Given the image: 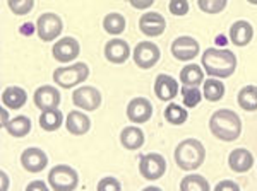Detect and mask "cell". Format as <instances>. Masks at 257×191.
Masks as SVG:
<instances>
[{"label":"cell","mask_w":257,"mask_h":191,"mask_svg":"<svg viewBox=\"0 0 257 191\" xmlns=\"http://www.w3.org/2000/svg\"><path fill=\"white\" fill-rule=\"evenodd\" d=\"M202 68L211 77L226 78L237 68V56L230 50L208 48L202 53Z\"/></svg>","instance_id":"obj_1"},{"label":"cell","mask_w":257,"mask_h":191,"mask_svg":"<svg viewBox=\"0 0 257 191\" xmlns=\"http://www.w3.org/2000/svg\"><path fill=\"white\" fill-rule=\"evenodd\" d=\"M211 134L223 142H233L242 134V120L231 110H218L209 120Z\"/></svg>","instance_id":"obj_2"},{"label":"cell","mask_w":257,"mask_h":191,"mask_svg":"<svg viewBox=\"0 0 257 191\" xmlns=\"http://www.w3.org/2000/svg\"><path fill=\"white\" fill-rule=\"evenodd\" d=\"M173 157H175V162L180 169H184V171H194L206 159L204 145L196 138H187L177 145Z\"/></svg>","instance_id":"obj_3"},{"label":"cell","mask_w":257,"mask_h":191,"mask_svg":"<svg viewBox=\"0 0 257 191\" xmlns=\"http://www.w3.org/2000/svg\"><path fill=\"white\" fill-rule=\"evenodd\" d=\"M48 184L55 191H72L79 184V176L70 166L59 164L48 172Z\"/></svg>","instance_id":"obj_4"},{"label":"cell","mask_w":257,"mask_h":191,"mask_svg":"<svg viewBox=\"0 0 257 191\" xmlns=\"http://www.w3.org/2000/svg\"><path fill=\"white\" fill-rule=\"evenodd\" d=\"M89 76V68L86 64H74L70 67H60L53 72V82H57L64 89H70V87L84 82Z\"/></svg>","instance_id":"obj_5"},{"label":"cell","mask_w":257,"mask_h":191,"mask_svg":"<svg viewBox=\"0 0 257 191\" xmlns=\"http://www.w3.org/2000/svg\"><path fill=\"white\" fill-rule=\"evenodd\" d=\"M64 24L62 19L53 12H47V14H41L36 22V32H38V38L41 41H53L60 36Z\"/></svg>","instance_id":"obj_6"},{"label":"cell","mask_w":257,"mask_h":191,"mask_svg":"<svg viewBox=\"0 0 257 191\" xmlns=\"http://www.w3.org/2000/svg\"><path fill=\"white\" fill-rule=\"evenodd\" d=\"M167 171V160L160 154H146L139 160V172L149 181L160 180Z\"/></svg>","instance_id":"obj_7"},{"label":"cell","mask_w":257,"mask_h":191,"mask_svg":"<svg viewBox=\"0 0 257 191\" xmlns=\"http://www.w3.org/2000/svg\"><path fill=\"white\" fill-rule=\"evenodd\" d=\"M160 48L151 41H141L134 48V62L139 68H153L160 60Z\"/></svg>","instance_id":"obj_8"},{"label":"cell","mask_w":257,"mask_h":191,"mask_svg":"<svg viewBox=\"0 0 257 191\" xmlns=\"http://www.w3.org/2000/svg\"><path fill=\"white\" fill-rule=\"evenodd\" d=\"M72 101H74V104L77 108H81V110L94 111V110H98L99 104H101V94H99V90L96 87L82 86L79 89L74 90Z\"/></svg>","instance_id":"obj_9"},{"label":"cell","mask_w":257,"mask_h":191,"mask_svg":"<svg viewBox=\"0 0 257 191\" xmlns=\"http://www.w3.org/2000/svg\"><path fill=\"white\" fill-rule=\"evenodd\" d=\"M79 52H81L79 43H77L74 38H70V36L57 41L52 50L53 58H55L57 62H60V64H69V62L76 60L77 55H79Z\"/></svg>","instance_id":"obj_10"},{"label":"cell","mask_w":257,"mask_h":191,"mask_svg":"<svg viewBox=\"0 0 257 191\" xmlns=\"http://www.w3.org/2000/svg\"><path fill=\"white\" fill-rule=\"evenodd\" d=\"M199 43L190 36H180L172 43V55L180 62H189L199 55Z\"/></svg>","instance_id":"obj_11"},{"label":"cell","mask_w":257,"mask_h":191,"mask_svg":"<svg viewBox=\"0 0 257 191\" xmlns=\"http://www.w3.org/2000/svg\"><path fill=\"white\" fill-rule=\"evenodd\" d=\"M21 164L30 172H41L48 164V157L41 148L30 147L21 154Z\"/></svg>","instance_id":"obj_12"},{"label":"cell","mask_w":257,"mask_h":191,"mask_svg":"<svg viewBox=\"0 0 257 191\" xmlns=\"http://www.w3.org/2000/svg\"><path fill=\"white\" fill-rule=\"evenodd\" d=\"M139 28L149 38H156V36L163 34L165 28H167V20L158 12H148V14L141 16Z\"/></svg>","instance_id":"obj_13"},{"label":"cell","mask_w":257,"mask_h":191,"mask_svg":"<svg viewBox=\"0 0 257 191\" xmlns=\"http://www.w3.org/2000/svg\"><path fill=\"white\" fill-rule=\"evenodd\" d=\"M153 116V104L146 98H134L127 106V118L132 123H146Z\"/></svg>","instance_id":"obj_14"},{"label":"cell","mask_w":257,"mask_h":191,"mask_svg":"<svg viewBox=\"0 0 257 191\" xmlns=\"http://www.w3.org/2000/svg\"><path fill=\"white\" fill-rule=\"evenodd\" d=\"M35 104L41 111L55 110L60 104V92L52 86H41L35 92Z\"/></svg>","instance_id":"obj_15"},{"label":"cell","mask_w":257,"mask_h":191,"mask_svg":"<svg viewBox=\"0 0 257 191\" xmlns=\"http://www.w3.org/2000/svg\"><path fill=\"white\" fill-rule=\"evenodd\" d=\"M178 92V84L173 77L167 76V74H161L156 77L155 82V94L160 101H172Z\"/></svg>","instance_id":"obj_16"},{"label":"cell","mask_w":257,"mask_h":191,"mask_svg":"<svg viewBox=\"0 0 257 191\" xmlns=\"http://www.w3.org/2000/svg\"><path fill=\"white\" fill-rule=\"evenodd\" d=\"M105 56L111 64H123L131 56V46L127 44V41L110 40L105 46Z\"/></svg>","instance_id":"obj_17"},{"label":"cell","mask_w":257,"mask_h":191,"mask_svg":"<svg viewBox=\"0 0 257 191\" xmlns=\"http://www.w3.org/2000/svg\"><path fill=\"white\" fill-rule=\"evenodd\" d=\"M254 36V28L247 20H237L230 28V40L235 46H247Z\"/></svg>","instance_id":"obj_18"},{"label":"cell","mask_w":257,"mask_h":191,"mask_svg":"<svg viewBox=\"0 0 257 191\" xmlns=\"http://www.w3.org/2000/svg\"><path fill=\"white\" fill-rule=\"evenodd\" d=\"M65 126H67L69 134L72 135H84L91 128V120L88 114L81 113V111H70L65 120Z\"/></svg>","instance_id":"obj_19"},{"label":"cell","mask_w":257,"mask_h":191,"mask_svg":"<svg viewBox=\"0 0 257 191\" xmlns=\"http://www.w3.org/2000/svg\"><path fill=\"white\" fill-rule=\"evenodd\" d=\"M228 164H230L231 171L235 172H247L248 169L254 166V157L245 148H235L228 157Z\"/></svg>","instance_id":"obj_20"},{"label":"cell","mask_w":257,"mask_h":191,"mask_svg":"<svg viewBox=\"0 0 257 191\" xmlns=\"http://www.w3.org/2000/svg\"><path fill=\"white\" fill-rule=\"evenodd\" d=\"M120 142L128 150H138L144 145V134L138 126H127L120 134Z\"/></svg>","instance_id":"obj_21"},{"label":"cell","mask_w":257,"mask_h":191,"mask_svg":"<svg viewBox=\"0 0 257 191\" xmlns=\"http://www.w3.org/2000/svg\"><path fill=\"white\" fill-rule=\"evenodd\" d=\"M26 90L21 89V87H7L6 90L2 92V102L4 106L11 108V110H19V108H23L24 104H26Z\"/></svg>","instance_id":"obj_22"},{"label":"cell","mask_w":257,"mask_h":191,"mask_svg":"<svg viewBox=\"0 0 257 191\" xmlns=\"http://www.w3.org/2000/svg\"><path fill=\"white\" fill-rule=\"evenodd\" d=\"M180 80L184 82V86L189 87H197L204 82V74L202 68L196 64H190L187 67H184L180 70Z\"/></svg>","instance_id":"obj_23"},{"label":"cell","mask_w":257,"mask_h":191,"mask_svg":"<svg viewBox=\"0 0 257 191\" xmlns=\"http://www.w3.org/2000/svg\"><path fill=\"white\" fill-rule=\"evenodd\" d=\"M62 123H64V114H62V111H59L57 108L55 110L43 111L40 116V126L47 132L59 130V128L62 126Z\"/></svg>","instance_id":"obj_24"},{"label":"cell","mask_w":257,"mask_h":191,"mask_svg":"<svg viewBox=\"0 0 257 191\" xmlns=\"http://www.w3.org/2000/svg\"><path fill=\"white\" fill-rule=\"evenodd\" d=\"M7 132L12 136H26L31 132V120L28 116H16L14 120H11L9 124H7Z\"/></svg>","instance_id":"obj_25"},{"label":"cell","mask_w":257,"mask_h":191,"mask_svg":"<svg viewBox=\"0 0 257 191\" xmlns=\"http://www.w3.org/2000/svg\"><path fill=\"white\" fill-rule=\"evenodd\" d=\"M238 104L245 111H257V86H247L240 90Z\"/></svg>","instance_id":"obj_26"},{"label":"cell","mask_w":257,"mask_h":191,"mask_svg":"<svg viewBox=\"0 0 257 191\" xmlns=\"http://www.w3.org/2000/svg\"><path fill=\"white\" fill-rule=\"evenodd\" d=\"M103 28L108 34H120L125 29V18L118 12H111L103 19Z\"/></svg>","instance_id":"obj_27"},{"label":"cell","mask_w":257,"mask_h":191,"mask_svg":"<svg viewBox=\"0 0 257 191\" xmlns=\"http://www.w3.org/2000/svg\"><path fill=\"white\" fill-rule=\"evenodd\" d=\"M202 94H204V98L208 99V101L216 102L223 98V94H225V86L219 80H216V78H209V80H204Z\"/></svg>","instance_id":"obj_28"},{"label":"cell","mask_w":257,"mask_h":191,"mask_svg":"<svg viewBox=\"0 0 257 191\" xmlns=\"http://www.w3.org/2000/svg\"><path fill=\"white\" fill-rule=\"evenodd\" d=\"M182 191H209V182L199 174H192V176L184 178L180 182Z\"/></svg>","instance_id":"obj_29"},{"label":"cell","mask_w":257,"mask_h":191,"mask_svg":"<svg viewBox=\"0 0 257 191\" xmlns=\"http://www.w3.org/2000/svg\"><path fill=\"white\" fill-rule=\"evenodd\" d=\"M187 118H189L187 110H184V108L178 104H168L167 110H165V120L172 124H182L187 122Z\"/></svg>","instance_id":"obj_30"},{"label":"cell","mask_w":257,"mask_h":191,"mask_svg":"<svg viewBox=\"0 0 257 191\" xmlns=\"http://www.w3.org/2000/svg\"><path fill=\"white\" fill-rule=\"evenodd\" d=\"M182 96H184V104L189 108H196L202 99V92L197 89V87H189V86H184L182 89Z\"/></svg>","instance_id":"obj_31"},{"label":"cell","mask_w":257,"mask_h":191,"mask_svg":"<svg viewBox=\"0 0 257 191\" xmlns=\"http://www.w3.org/2000/svg\"><path fill=\"white\" fill-rule=\"evenodd\" d=\"M228 0H197L199 9L206 14H219L226 7Z\"/></svg>","instance_id":"obj_32"},{"label":"cell","mask_w":257,"mask_h":191,"mask_svg":"<svg viewBox=\"0 0 257 191\" xmlns=\"http://www.w3.org/2000/svg\"><path fill=\"white\" fill-rule=\"evenodd\" d=\"M7 4H9V9L16 16H24L31 12L33 6H35V0H7Z\"/></svg>","instance_id":"obj_33"},{"label":"cell","mask_w":257,"mask_h":191,"mask_svg":"<svg viewBox=\"0 0 257 191\" xmlns=\"http://www.w3.org/2000/svg\"><path fill=\"white\" fill-rule=\"evenodd\" d=\"M168 9L173 16H185L189 12V2L187 0H170Z\"/></svg>","instance_id":"obj_34"},{"label":"cell","mask_w":257,"mask_h":191,"mask_svg":"<svg viewBox=\"0 0 257 191\" xmlns=\"http://www.w3.org/2000/svg\"><path fill=\"white\" fill-rule=\"evenodd\" d=\"M118 190H122V184L115 178H103L98 182V191H118Z\"/></svg>","instance_id":"obj_35"},{"label":"cell","mask_w":257,"mask_h":191,"mask_svg":"<svg viewBox=\"0 0 257 191\" xmlns=\"http://www.w3.org/2000/svg\"><path fill=\"white\" fill-rule=\"evenodd\" d=\"M132 7L138 10H144L148 9V7H151L153 4H155V0H131Z\"/></svg>","instance_id":"obj_36"},{"label":"cell","mask_w":257,"mask_h":191,"mask_svg":"<svg viewBox=\"0 0 257 191\" xmlns=\"http://www.w3.org/2000/svg\"><path fill=\"white\" fill-rule=\"evenodd\" d=\"M216 190H233V191H238V184L237 182H233V181H221L219 184H216Z\"/></svg>","instance_id":"obj_37"},{"label":"cell","mask_w":257,"mask_h":191,"mask_svg":"<svg viewBox=\"0 0 257 191\" xmlns=\"http://www.w3.org/2000/svg\"><path fill=\"white\" fill-rule=\"evenodd\" d=\"M26 190L28 191H31V190H41V191H45V190H47V184H45V182H41V181H33V182H30V184H28Z\"/></svg>","instance_id":"obj_38"},{"label":"cell","mask_w":257,"mask_h":191,"mask_svg":"<svg viewBox=\"0 0 257 191\" xmlns=\"http://www.w3.org/2000/svg\"><path fill=\"white\" fill-rule=\"evenodd\" d=\"M9 116H7V110H4L2 108V126H7V124H9Z\"/></svg>","instance_id":"obj_39"},{"label":"cell","mask_w":257,"mask_h":191,"mask_svg":"<svg viewBox=\"0 0 257 191\" xmlns=\"http://www.w3.org/2000/svg\"><path fill=\"white\" fill-rule=\"evenodd\" d=\"M2 181H4V184H2V190L6 191V190H7V174H6V172H2Z\"/></svg>","instance_id":"obj_40"},{"label":"cell","mask_w":257,"mask_h":191,"mask_svg":"<svg viewBox=\"0 0 257 191\" xmlns=\"http://www.w3.org/2000/svg\"><path fill=\"white\" fill-rule=\"evenodd\" d=\"M248 4H252V6H257V0H247Z\"/></svg>","instance_id":"obj_41"}]
</instances>
